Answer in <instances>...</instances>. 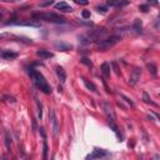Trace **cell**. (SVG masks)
Listing matches in <instances>:
<instances>
[{
	"instance_id": "1",
	"label": "cell",
	"mask_w": 160,
	"mask_h": 160,
	"mask_svg": "<svg viewBox=\"0 0 160 160\" xmlns=\"http://www.w3.org/2000/svg\"><path fill=\"white\" fill-rule=\"evenodd\" d=\"M29 75H30L31 79H33L34 84H35L44 94H51V88L49 86V84L46 83V80H45V78L43 76L41 73L37 71L35 69H29Z\"/></svg>"
},
{
	"instance_id": "2",
	"label": "cell",
	"mask_w": 160,
	"mask_h": 160,
	"mask_svg": "<svg viewBox=\"0 0 160 160\" xmlns=\"http://www.w3.org/2000/svg\"><path fill=\"white\" fill-rule=\"evenodd\" d=\"M34 18L39 19V20L48 21V23H55V24L65 23V19L60 15H58V14H55V13H39V14H35Z\"/></svg>"
},
{
	"instance_id": "3",
	"label": "cell",
	"mask_w": 160,
	"mask_h": 160,
	"mask_svg": "<svg viewBox=\"0 0 160 160\" xmlns=\"http://www.w3.org/2000/svg\"><path fill=\"white\" fill-rule=\"evenodd\" d=\"M120 41V37H118V35H113V37H109V38H106V39H100V40H98L97 41V46H98V49H100V50H108L109 48H111V46H114L116 43H119Z\"/></svg>"
},
{
	"instance_id": "4",
	"label": "cell",
	"mask_w": 160,
	"mask_h": 160,
	"mask_svg": "<svg viewBox=\"0 0 160 160\" xmlns=\"http://www.w3.org/2000/svg\"><path fill=\"white\" fill-rule=\"evenodd\" d=\"M102 106H103V110H104V113H105V115H106L108 121H109V123H115V121H116V116H115V113H114L113 108L110 106V104L103 103Z\"/></svg>"
},
{
	"instance_id": "5",
	"label": "cell",
	"mask_w": 160,
	"mask_h": 160,
	"mask_svg": "<svg viewBox=\"0 0 160 160\" xmlns=\"http://www.w3.org/2000/svg\"><path fill=\"white\" fill-rule=\"evenodd\" d=\"M6 25H19V26H31V28H40V23L37 20H24V21H11L6 23Z\"/></svg>"
},
{
	"instance_id": "6",
	"label": "cell",
	"mask_w": 160,
	"mask_h": 160,
	"mask_svg": "<svg viewBox=\"0 0 160 160\" xmlns=\"http://www.w3.org/2000/svg\"><path fill=\"white\" fill-rule=\"evenodd\" d=\"M140 76H141V69L140 68H134L132 74H130V78H129V84L132 86L136 85L138 81L140 80Z\"/></svg>"
},
{
	"instance_id": "7",
	"label": "cell",
	"mask_w": 160,
	"mask_h": 160,
	"mask_svg": "<svg viewBox=\"0 0 160 160\" xmlns=\"http://www.w3.org/2000/svg\"><path fill=\"white\" fill-rule=\"evenodd\" d=\"M108 155H109V153H108L106 150L95 149V150H93L91 154H89V155L86 156V159H88V160H90V159H99V158H104V156H108Z\"/></svg>"
},
{
	"instance_id": "8",
	"label": "cell",
	"mask_w": 160,
	"mask_h": 160,
	"mask_svg": "<svg viewBox=\"0 0 160 160\" xmlns=\"http://www.w3.org/2000/svg\"><path fill=\"white\" fill-rule=\"evenodd\" d=\"M50 120H51V125H53L54 135L58 136L59 135V130H60V126H59V123H58V119H56V115H55V111L54 110L50 111Z\"/></svg>"
},
{
	"instance_id": "9",
	"label": "cell",
	"mask_w": 160,
	"mask_h": 160,
	"mask_svg": "<svg viewBox=\"0 0 160 160\" xmlns=\"http://www.w3.org/2000/svg\"><path fill=\"white\" fill-rule=\"evenodd\" d=\"M129 4L128 0H106V5L113 6V8H121Z\"/></svg>"
},
{
	"instance_id": "10",
	"label": "cell",
	"mask_w": 160,
	"mask_h": 160,
	"mask_svg": "<svg viewBox=\"0 0 160 160\" xmlns=\"http://www.w3.org/2000/svg\"><path fill=\"white\" fill-rule=\"evenodd\" d=\"M55 8H56L58 10H60V11H63V13H71V11H73V8L69 6L65 2H60V3L55 4Z\"/></svg>"
},
{
	"instance_id": "11",
	"label": "cell",
	"mask_w": 160,
	"mask_h": 160,
	"mask_svg": "<svg viewBox=\"0 0 160 160\" xmlns=\"http://www.w3.org/2000/svg\"><path fill=\"white\" fill-rule=\"evenodd\" d=\"M2 58H3V59H5V60H13V59L18 58V53L4 49V50L2 51Z\"/></svg>"
},
{
	"instance_id": "12",
	"label": "cell",
	"mask_w": 160,
	"mask_h": 160,
	"mask_svg": "<svg viewBox=\"0 0 160 160\" xmlns=\"http://www.w3.org/2000/svg\"><path fill=\"white\" fill-rule=\"evenodd\" d=\"M55 73H56V75H58V78L60 79V81L61 83H64L65 81V79H67V73H65V70H64L61 67H55Z\"/></svg>"
},
{
	"instance_id": "13",
	"label": "cell",
	"mask_w": 160,
	"mask_h": 160,
	"mask_svg": "<svg viewBox=\"0 0 160 160\" xmlns=\"http://www.w3.org/2000/svg\"><path fill=\"white\" fill-rule=\"evenodd\" d=\"M37 55H38V56H40V58H43V59H50V58H53V56H54V54H53V53H50L49 50H44V49L38 50V51H37Z\"/></svg>"
},
{
	"instance_id": "14",
	"label": "cell",
	"mask_w": 160,
	"mask_h": 160,
	"mask_svg": "<svg viewBox=\"0 0 160 160\" xmlns=\"http://www.w3.org/2000/svg\"><path fill=\"white\" fill-rule=\"evenodd\" d=\"M133 29L136 34H140L141 33V30H143V23L140 19H135L134 23H133Z\"/></svg>"
},
{
	"instance_id": "15",
	"label": "cell",
	"mask_w": 160,
	"mask_h": 160,
	"mask_svg": "<svg viewBox=\"0 0 160 160\" xmlns=\"http://www.w3.org/2000/svg\"><path fill=\"white\" fill-rule=\"evenodd\" d=\"M55 48L59 49V50H61V51H67V50L73 49V45H70V44H64V43H56V44H55Z\"/></svg>"
},
{
	"instance_id": "16",
	"label": "cell",
	"mask_w": 160,
	"mask_h": 160,
	"mask_svg": "<svg viewBox=\"0 0 160 160\" xmlns=\"http://www.w3.org/2000/svg\"><path fill=\"white\" fill-rule=\"evenodd\" d=\"M4 136H5V146L8 150H10V146H11V135H10V132L9 130H5L4 132Z\"/></svg>"
},
{
	"instance_id": "17",
	"label": "cell",
	"mask_w": 160,
	"mask_h": 160,
	"mask_svg": "<svg viewBox=\"0 0 160 160\" xmlns=\"http://www.w3.org/2000/svg\"><path fill=\"white\" fill-rule=\"evenodd\" d=\"M102 73L105 78H109L110 76V65L108 63H104L103 65H102Z\"/></svg>"
},
{
	"instance_id": "18",
	"label": "cell",
	"mask_w": 160,
	"mask_h": 160,
	"mask_svg": "<svg viewBox=\"0 0 160 160\" xmlns=\"http://www.w3.org/2000/svg\"><path fill=\"white\" fill-rule=\"evenodd\" d=\"M143 100H144V103H146V104H151V105L156 106V103H154V102L151 100V98L149 97V94H148L146 91L143 93Z\"/></svg>"
},
{
	"instance_id": "19",
	"label": "cell",
	"mask_w": 160,
	"mask_h": 160,
	"mask_svg": "<svg viewBox=\"0 0 160 160\" xmlns=\"http://www.w3.org/2000/svg\"><path fill=\"white\" fill-rule=\"evenodd\" d=\"M83 81H84L85 86H86L89 90H91V91H97V86H95L91 81H89V80H86V79H84V78H83Z\"/></svg>"
},
{
	"instance_id": "20",
	"label": "cell",
	"mask_w": 160,
	"mask_h": 160,
	"mask_svg": "<svg viewBox=\"0 0 160 160\" xmlns=\"http://www.w3.org/2000/svg\"><path fill=\"white\" fill-rule=\"evenodd\" d=\"M146 67H148V69H149V71L151 73V75H156V73H158V71H156V67L154 65V64H153V63H150V64H148V65H146Z\"/></svg>"
},
{
	"instance_id": "21",
	"label": "cell",
	"mask_w": 160,
	"mask_h": 160,
	"mask_svg": "<svg viewBox=\"0 0 160 160\" xmlns=\"http://www.w3.org/2000/svg\"><path fill=\"white\" fill-rule=\"evenodd\" d=\"M53 4H54V0H45V2L40 3V8H45V6H49V5H53Z\"/></svg>"
},
{
	"instance_id": "22",
	"label": "cell",
	"mask_w": 160,
	"mask_h": 160,
	"mask_svg": "<svg viewBox=\"0 0 160 160\" xmlns=\"http://www.w3.org/2000/svg\"><path fill=\"white\" fill-rule=\"evenodd\" d=\"M80 61H81L83 64H85V65H86L88 68H93V63H91V61H90L88 58H83Z\"/></svg>"
},
{
	"instance_id": "23",
	"label": "cell",
	"mask_w": 160,
	"mask_h": 160,
	"mask_svg": "<svg viewBox=\"0 0 160 160\" xmlns=\"http://www.w3.org/2000/svg\"><path fill=\"white\" fill-rule=\"evenodd\" d=\"M43 138H44V141H43V148H44V155H43V158H44V159H46V154H48V144H46L45 136H43Z\"/></svg>"
},
{
	"instance_id": "24",
	"label": "cell",
	"mask_w": 160,
	"mask_h": 160,
	"mask_svg": "<svg viewBox=\"0 0 160 160\" xmlns=\"http://www.w3.org/2000/svg\"><path fill=\"white\" fill-rule=\"evenodd\" d=\"M74 2L76 3V4H79V5H88V0H74Z\"/></svg>"
},
{
	"instance_id": "25",
	"label": "cell",
	"mask_w": 160,
	"mask_h": 160,
	"mask_svg": "<svg viewBox=\"0 0 160 160\" xmlns=\"http://www.w3.org/2000/svg\"><path fill=\"white\" fill-rule=\"evenodd\" d=\"M123 99L128 103V104H129L130 106H134V102H132V99H129V98H128V97H124V95H123Z\"/></svg>"
},
{
	"instance_id": "26",
	"label": "cell",
	"mask_w": 160,
	"mask_h": 160,
	"mask_svg": "<svg viewBox=\"0 0 160 160\" xmlns=\"http://www.w3.org/2000/svg\"><path fill=\"white\" fill-rule=\"evenodd\" d=\"M81 15H83V18H84V19H88V18H90V11L84 10V11L81 13Z\"/></svg>"
},
{
	"instance_id": "27",
	"label": "cell",
	"mask_w": 160,
	"mask_h": 160,
	"mask_svg": "<svg viewBox=\"0 0 160 160\" xmlns=\"http://www.w3.org/2000/svg\"><path fill=\"white\" fill-rule=\"evenodd\" d=\"M97 9H98V11H99V13H102V14H106V8H104V6H98Z\"/></svg>"
},
{
	"instance_id": "28",
	"label": "cell",
	"mask_w": 160,
	"mask_h": 160,
	"mask_svg": "<svg viewBox=\"0 0 160 160\" xmlns=\"http://www.w3.org/2000/svg\"><path fill=\"white\" fill-rule=\"evenodd\" d=\"M111 65L114 67V70H115V73H116V75H120V71H119V69L116 68V63H111Z\"/></svg>"
},
{
	"instance_id": "29",
	"label": "cell",
	"mask_w": 160,
	"mask_h": 160,
	"mask_svg": "<svg viewBox=\"0 0 160 160\" xmlns=\"http://www.w3.org/2000/svg\"><path fill=\"white\" fill-rule=\"evenodd\" d=\"M4 99H8L6 102H9V103H15V99L13 97H4Z\"/></svg>"
},
{
	"instance_id": "30",
	"label": "cell",
	"mask_w": 160,
	"mask_h": 160,
	"mask_svg": "<svg viewBox=\"0 0 160 160\" xmlns=\"http://www.w3.org/2000/svg\"><path fill=\"white\" fill-rule=\"evenodd\" d=\"M139 9H140L141 11H148V10H146V9H148V6H146V5H141Z\"/></svg>"
},
{
	"instance_id": "31",
	"label": "cell",
	"mask_w": 160,
	"mask_h": 160,
	"mask_svg": "<svg viewBox=\"0 0 160 160\" xmlns=\"http://www.w3.org/2000/svg\"><path fill=\"white\" fill-rule=\"evenodd\" d=\"M2 2H4V3H15V2H18V0H2Z\"/></svg>"
},
{
	"instance_id": "32",
	"label": "cell",
	"mask_w": 160,
	"mask_h": 160,
	"mask_svg": "<svg viewBox=\"0 0 160 160\" xmlns=\"http://www.w3.org/2000/svg\"><path fill=\"white\" fill-rule=\"evenodd\" d=\"M153 114H154V115H155V116H156V118H158L159 120H160V114H159V113H156V111H154Z\"/></svg>"
},
{
	"instance_id": "33",
	"label": "cell",
	"mask_w": 160,
	"mask_h": 160,
	"mask_svg": "<svg viewBox=\"0 0 160 160\" xmlns=\"http://www.w3.org/2000/svg\"><path fill=\"white\" fill-rule=\"evenodd\" d=\"M158 20L160 21V11H159V15H158Z\"/></svg>"
}]
</instances>
